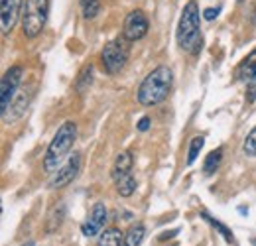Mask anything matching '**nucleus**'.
I'll return each mask as SVG.
<instances>
[{
    "instance_id": "nucleus-1",
    "label": "nucleus",
    "mask_w": 256,
    "mask_h": 246,
    "mask_svg": "<svg viewBox=\"0 0 256 246\" xmlns=\"http://www.w3.org/2000/svg\"><path fill=\"white\" fill-rule=\"evenodd\" d=\"M174 85V71L168 65L156 67L152 73L146 75V79L140 83L136 98L142 106H154L168 98Z\"/></svg>"
},
{
    "instance_id": "nucleus-2",
    "label": "nucleus",
    "mask_w": 256,
    "mask_h": 246,
    "mask_svg": "<svg viewBox=\"0 0 256 246\" xmlns=\"http://www.w3.org/2000/svg\"><path fill=\"white\" fill-rule=\"evenodd\" d=\"M77 140V124L67 120L60 126V130L56 132L54 140L50 142L46 156H44V170L46 172H56L58 166L64 162V158L69 154V150L73 148V142Z\"/></svg>"
},
{
    "instance_id": "nucleus-3",
    "label": "nucleus",
    "mask_w": 256,
    "mask_h": 246,
    "mask_svg": "<svg viewBox=\"0 0 256 246\" xmlns=\"http://www.w3.org/2000/svg\"><path fill=\"white\" fill-rule=\"evenodd\" d=\"M199 6L192 0L182 12L180 24H178V46L184 52H195L199 44Z\"/></svg>"
},
{
    "instance_id": "nucleus-4",
    "label": "nucleus",
    "mask_w": 256,
    "mask_h": 246,
    "mask_svg": "<svg viewBox=\"0 0 256 246\" xmlns=\"http://www.w3.org/2000/svg\"><path fill=\"white\" fill-rule=\"evenodd\" d=\"M50 12V0H26L22 8V30L26 38H38Z\"/></svg>"
},
{
    "instance_id": "nucleus-5",
    "label": "nucleus",
    "mask_w": 256,
    "mask_h": 246,
    "mask_svg": "<svg viewBox=\"0 0 256 246\" xmlns=\"http://www.w3.org/2000/svg\"><path fill=\"white\" fill-rule=\"evenodd\" d=\"M128 40H112V42H108L104 48H102V52H100V62H102V67H104V71L108 73V75H114V73H118V71H122L124 69V65L128 62V46H126Z\"/></svg>"
},
{
    "instance_id": "nucleus-6",
    "label": "nucleus",
    "mask_w": 256,
    "mask_h": 246,
    "mask_svg": "<svg viewBox=\"0 0 256 246\" xmlns=\"http://www.w3.org/2000/svg\"><path fill=\"white\" fill-rule=\"evenodd\" d=\"M22 77H24V69L20 65H14L4 73V77L0 81V114H4L10 108L12 100L16 98Z\"/></svg>"
},
{
    "instance_id": "nucleus-7",
    "label": "nucleus",
    "mask_w": 256,
    "mask_h": 246,
    "mask_svg": "<svg viewBox=\"0 0 256 246\" xmlns=\"http://www.w3.org/2000/svg\"><path fill=\"white\" fill-rule=\"evenodd\" d=\"M148 18L142 10H132L124 18V26H122V38L128 42H138L148 34Z\"/></svg>"
},
{
    "instance_id": "nucleus-8",
    "label": "nucleus",
    "mask_w": 256,
    "mask_h": 246,
    "mask_svg": "<svg viewBox=\"0 0 256 246\" xmlns=\"http://www.w3.org/2000/svg\"><path fill=\"white\" fill-rule=\"evenodd\" d=\"M79 172H81V154L75 152L73 156H69V160L58 170V174L52 178L50 189H62L65 185H69L79 176Z\"/></svg>"
},
{
    "instance_id": "nucleus-9",
    "label": "nucleus",
    "mask_w": 256,
    "mask_h": 246,
    "mask_svg": "<svg viewBox=\"0 0 256 246\" xmlns=\"http://www.w3.org/2000/svg\"><path fill=\"white\" fill-rule=\"evenodd\" d=\"M24 2L22 0H0V26H2V34H10L14 30L18 18L22 16Z\"/></svg>"
},
{
    "instance_id": "nucleus-10",
    "label": "nucleus",
    "mask_w": 256,
    "mask_h": 246,
    "mask_svg": "<svg viewBox=\"0 0 256 246\" xmlns=\"http://www.w3.org/2000/svg\"><path fill=\"white\" fill-rule=\"evenodd\" d=\"M104 222H106V207L102 203H96L93 207V211L89 213L87 220L81 224V232L83 236H96L100 234V230L104 228Z\"/></svg>"
},
{
    "instance_id": "nucleus-11",
    "label": "nucleus",
    "mask_w": 256,
    "mask_h": 246,
    "mask_svg": "<svg viewBox=\"0 0 256 246\" xmlns=\"http://www.w3.org/2000/svg\"><path fill=\"white\" fill-rule=\"evenodd\" d=\"M30 98H32L30 91H26V89H24V91H18L16 98H14V100H12V104H10V108L2 114V122L10 124V122H14V120H18V118L24 114V110H26V106H28Z\"/></svg>"
},
{
    "instance_id": "nucleus-12",
    "label": "nucleus",
    "mask_w": 256,
    "mask_h": 246,
    "mask_svg": "<svg viewBox=\"0 0 256 246\" xmlns=\"http://www.w3.org/2000/svg\"><path fill=\"white\" fill-rule=\"evenodd\" d=\"M234 77H236L238 81H244L246 85L256 83V50H252L242 62L238 63Z\"/></svg>"
},
{
    "instance_id": "nucleus-13",
    "label": "nucleus",
    "mask_w": 256,
    "mask_h": 246,
    "mask_svg": "<svg viewBox=\"0 0 256 246\" xmlns=\"http://www.w3.org/2000/svg\"><path fill=\"white\" fill-rule=\"evenodd\" d=\"M132 164H134V160H132V154H130V152H120V154L116 156V162H114L112 174H110V176H112V182H118V180L130 176Z\"/></svg>"
},
{
    "instance_id": "nucleus-14",
    "label": "nucleus",
    "mask_w": 256,
    "mask_h": 246,
    "mask_svg": "<svg viewBox=\"0 0 256 246\" xmlns=\"http://www.w3.org/2000/svg\"><path fill=\"white\" fill-rule=\"evenodd\" d=\"M96 246H124V234L118 228L110 226L98 234Z\"/></svg>"
},
{
    "instance_id": "nucleus-15",
    "label": "nucleus",
    "mask_w": 256,
    "mask_h": 246,
    "mask_svg": "<svg viewBox=\"0 0 256 246\" xmlns=\"http://www.w3.org/2000/svg\"><path fill=\"white\" fill-rule=\"evenodd\" d=\"M146 236V228L142 222H134L124 234V246H140Z\"/></svg>"
},
{
    "instance_id": "nucleus-16",
    "label": "nucleus",
    "mask_w": 256,
    "mask_h": 246,
    "mask_svg": "<svg viewBox=\"0 0 256 246\" xmlns=\"http://www.w3.org/2000/svg\"><path fill=\"white\" fill-rule=\"evenodd\" d=\"M221 160H223V148H217V150L209 152V156L205 158V164H203V174L205 176L215 174V170L221 166Z\"/></svg>"
},
{
    "instance_id": "nucleus-17",
    "label": "nucleus",
    "mask_w": 256,
    "mask_h": 246,
    "mask_svg": "<svg viewBox=\"0 0 256 246\" xmlns=\"http://www.w3.org/2000/svg\"><path fill=\"white\" fill-rule=\"evenodd\" d=\"M114 187H116V191H118L120 197H130V195L134 193V189H136V180H134L132 174H130L126 178L114 182Z\"/></svg>"
},
{
    "instance_id": "nucleus-18",
    "label": "nucleus",
    "mask_w": 256,
    "mask_h": 246,
    "mask_svg": "<svg viewBox=\"0 0 256 246\" xmlns=\"http://www.w3.org/2000/svg\"><path fill=\"white\" fill-rule=\"evenodd\" d=\"M81 2V10H83V16L87 20H93L98 10H100V0H79Z\"/></svg>"
},
{
    "instance_id": "nucleus-19",
    "label": "nucleus",
    "mask_w": 256,
    "mask_h": 246,
    "mask_svg": "<svg viewBox=\"0 0 256 246\" xmlns=\"http://www.w3.org/2000/svg\"><path fill=\"white\" fill-rule=\"evenodd\" d=\"M203 144H205V138L203 136H195L192 142H190V152H188V164L190 166L195 164V160L199 158V152H201Z\"/></svg>"
},
{
    "instance_id": "nucleus-20",
    "label": "nucleus",
    "mask_w": 256,
    "mask_h": 246,
    "mask_svg": "<svg viewBox=\"0 0 256 246\" xmlns=\"http://www.w3.org/2000/svg\"><path fill=\"white\" fill-rule=\"evenodd\" d=\"M201 216H203V218H205V220H207V222H209L211 226H215V228H217V230H219V232L223 234L224 240H226V242H234V238H232V232H230V230H228V228L224 226V224L221 222V220H217V218L209 216L207 213H201Z\"/></svg>"
},
{
    "instance_id": "nucleus-21",
    "label": "nucleus",
    "mask_w": 256,
    "mask_h": 246,
    "mask_svg": "<svg viewBox=\"0 0 256 246\" xmlns=\"http://www.w3.org/2000/svg\"><path fill=\"white\" fill-rule=\"evenodd\" d=\"M242 152L248 156V158H256V126L248 132L244 144H242Z\"/></svg>"
},
{
    "instance_id": "nucleus-22",
    "label": "nucleus",
    "mask_w": 256,
    "mask_h": 246,
    "mask_svg": "<svg viewBox=\"0 0 256 246\" xmlns=\"http://www.w3.org/2000/svg\"><path fill=\"white\" fill-rule=\"evenodd\" d=\"M91 79H93V67H91V65H87V67L81 71V75H79L77 89H79V91H85V89H87V85H91Z\"/></svg>"
},
{
    "instance_id": "nucleus-23",
    "label": "nucleus",
    "mask_w": 256,
    "mask_h": 246,
    "mask_svg": "<svg viewBox=\"0 0 256 246\" xmlns=\"http://www.w3.org/2000/svg\"><path fill=\"white\" fill-rule=\"evenodd\" d=\"M246 100L248 102H254L256 100V83H250V85H246Z\"/></svg>"
},
{
    "instance_id": "nucleus-24",
    "label": "nucleus",
    "mask_w": 256,
    "mask_h": 246,
    "mask_svg": "<svg viewBox=\"0 0 256 246\" xmlns=\"http://www.w3.org/2000/svg\"><path fill=\"white\" fill-rule=\"evenodd\" d=\"M219 12H221L219 8H207V10L203 12V16H205L207 20H215V18L219 16Z\"/></svg>"
},
{
    "instance_id": "nucleus-25",
    "label": "nucleus",
    "mask_w": 256,
    "mask_h": 246,
    "mask_svg": "<svg viewBox=\"0 0 256 246\" xmlns=\"http://www.w3.org/2000/svg\"><path fill=\"white\" fill-rule=\"evenodd\" d=\"M148 126H150V118H148V116H142L140 122H138V130H140V132H146Z\"/></svg>"
},
{
    "instance_id": "nucleus-26",
    "label": "nucleus",
    "mask_w": 256,
    "mask_h": 246,
    "mask_svg": "<svg viewBox=\"0 0 256 246\" xmlns=\"http://www.w3.org/2000/svg\"><path fill=\"white\" fill-rule=\"evenodd\" d=\"M24 246H34V244H24Z\"/></svg>"
}]
</instances>
